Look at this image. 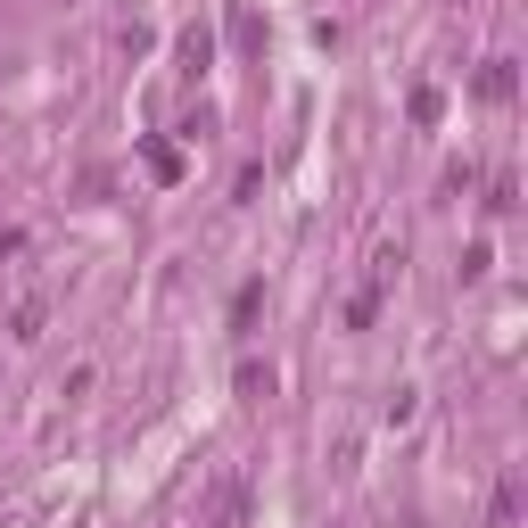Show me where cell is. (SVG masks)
<instances>
[{"label": "cell", "mask_w": 528, "mask_h": 528, "mask_svg": "<svg viewBox=\"0 0 528 528\" xmlns=\"http://www.w3.org/2000/svg\"><path fill=\"white\" fill-rule=\"evenodd\" d=\"M141 157H149V174H157V182H182V157H174V149H165V141H149Z\"/></svg>", "instance_id": "obj_8"}, {"label": "cell", "mask_w": 528, "mask_h": 528, "mask_svg": "<svg viewBox=\"0 0 528 528\" xmlns=\"http://www.w3.org/2000/svg\"><path fill=\"white\" fill-rule=\"evenodd\" d=\"M512 83H520V75H512V58H487V66H479V99H495V108L512 99Z\"/></svg>", "instance_id": "obj_1"}, {"label": "cell", "mask_w": 528, "mask_h": 528, "mask_svg": "<svg viewBox=\"0 0 528 528\" xmlns=\"http://www.w3.org/2000/svg\"><path fill=\"white\" fill-rule=\"evenodd\" d=\"M512 520H520V479H504L495 504H487V528H512Z\"/></svg>", "instance_id": "obj_4"}, {"label": "cell", "mask_w": 528, "mask_h": 528, "mask_svg": "<svg viewBox=\"0 0 528 528\" xmlns=\"http://www.w3.org/2000/svg\"><path fill=\"white\" fill-rule=\"evenodd\" d=\"M240 396L264 405V396H273V363H240Z\"/></svg>", "instance_id": "obj_6"}, {"label": "cell", "mask_w": 528, "mask_h": 528, "mask_svg": "<svg viewBox=\"0 0 528 528\" xmlns=\"http://www.w3.org/2000/svg\"><path fill=\"white\" fill-rule=\"evenodd\" d=\"M42 322H50V306H42V297H25L17 322H9V339H42Z\"/></svg>", "instance_id": "obj_5"}, {"label": "cell", "mask_w": 528, "mask_h": 528, "mask_svg": "<svg viewBox=\"0 0 528 528\" xmlns=\"http://www.w3.org/2000/svg\"><path fill=\"white\" fill-rule=\"evenodd\" d=\"M248 520V487H223L215 495V528H240Z\"/></svg>", "instance_id": "obj_7"}, {"label": "cell", "mask_w": 528, "mask_h": 528, "mask_svg": "<svg viewBox=\"0 0 528 528\" xmlns=\"http://www.w3.org/2000/svg\"><path fill=\"white\" fill-rule=\"evenodd\" d=\"M17 248H25V231H17V223H0V256H17Z\"/></svg>", "instance_id": "obj_9"}, {"label": "cell", "mask_w": 528, "mask_h": 528, "mask_svg": "<svg viewBox=\"0 0 528 528\" xmlns=\"http://www.w3.org/2000/svg\"><path fill=\"white\" fill-rule=\"evenodd\" d=\"M182 66H190V75H207V66H215V33H207V25L182 33Z\"/></svg>", "instance_id": "obj_2"}, {"label": "cell", "mask_w": 528, "mask_h": 528, "mask_svg": "<svg viewBox=\"0 0 528 528\" xmlns=\"http://www.w3.org/2000/svg\"><path fill=\"white\" fill-rule=\"evenodd\" d=\"M264 314V281H240V297H231V330L248 339V322Z\"/></svg>", "instance_id": "obj_3"}]
</instances>
